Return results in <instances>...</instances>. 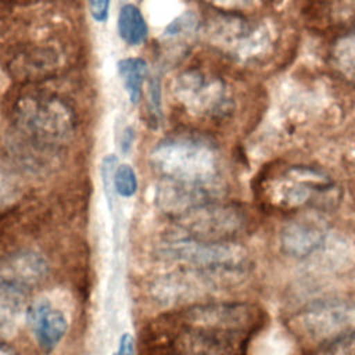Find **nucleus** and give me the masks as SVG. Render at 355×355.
Instances as JSON below:
<instances>
[{
	"label": "nucleus",
	"mask_w": 355,
	"mask_h": 355,
	"mask_svg": "<svg viewBox=\"0 0 355 355\" xmlns=\"http://www.w3.org/2000/svg\"><path fill=\"white\" fill-rule=\"evenodd\" d=\"M265 311L241 301H205L184 308L169 355H247L251 338L263 327Z\"/></svg>",
	"instance_id": "f257e3e1"
},
{
	"label": "nucleus",
	"mask_w": 355,
	"mask_h": 355,
	"mask_svg": "<svg viewBox=\"0 0 355 355\" xmlns=\"http://www.w3.org/2000/svg\"><path fill=\"white\" fill-rule=\"evenodd\" d=\"M161 257L182 266L243 275L248 255L236 243H211L191 239L168 237L159 251Z\"/></svg>",
	"instance_id": "6e6552de"
},
{
	"label": "nucleus",
	"mask_w": 355,
	"mask_h": 355,
	"mask_svg": "<svg viewBox=\"0 0 355 355\" xmlns=\"http://www.w3.org/2000/svg\"><path fill=\"white\" fill-rule=\"evenodd\" d=\"M26 293L0 277V336L10 334L24 315Z\"/></svg>",
	"instance_id": "4468645a"
},
{
	"label": "nucleus",
	"mask_w": 355,
	"mask_h": 355,
	"mask_svg": "<svg viewBox=\"0 0 355 355\" xmlns=\"http://www.w3.org/2000/svg\"><path fill=\"white\" fill-rule=\"evenodd\" d=\"M114 190L119 197L129 198L137 191V178L133 168L128 164L118 165L114 172Z\"/></svg>",
	"instance_id": "6ab92c4d"
},
{
	"label": "nucleus",
	"mask_w": 355,
	"mask_h": 355,
	"mask_svg": "<svg viewBox=\"0 0 355 355\" xmlns=\"http://www.w3.org/2000/svg\"><path fill=\"white\" fill-rule=\"evenodd\" d=\"M118 33L129 46H140L148 33L141 11L135 4H125L118 14Z\"/></svg>",
	"instance_id": "dca6fc26"
},
{
	"label": "nucleus",
	"mask_w": 355,
	"mask_h": 355,
	"mask_svg": "<svg viewBox=\"0 0 355 355\" xmlns=\"http://www.w3.org/2000/svg\"><path fill=\"white\" fill-rule=\"evenodd\" d=\"M47 273L46 261L36 252L21 251L0 261V277L28 293Z\"/></svg>",
	"instance_id": "f8f14e48"
},
{
	"label": "nucleus",
	"mask_w": 355,
	"mask_h": 355,
	"mask_svg": "<svg viewBox=\"0 0 355 355\" xmlns=\"http://www.w3.org/2000/svg\"><path fill=\"white\" fill-rule=\"evenodd\" d=\"M0 1H7V0H0Z\"/></svg>",
	"instance_id": "bb28decb"
},
{
	"label": "nucleus",
	"mask_w": 355,
	"mask_h": 355,
	"mask_svg": "<svg viewBox=\"0 0 355 355\" xmlns=\"http://www.w3.org/2000/svg\"><path fill=\"white\" fill-rule=\"evenodd\" d=\"M239 276L226 272L182 266L175 272L159 276L151 286V294L155 301L165 306L194 305L198 304L197 301L200 298L233 283Z\"/></svg>",
	"instance_id": "1a4fd4ad"
},
{
	"label": "nucleus",
	"mask_w": 355,
	"mask_h": 355,
	"mask_svg": "<svg viewBox=\"0 0 355 355\" xmlns=\"http://www.w3.org/2000/svg\"><path fill=\"white\" fill-rule=\"evenodd\" d=\"M151 164L161 182L200 202L212 201L220 187L222 159L218 148L202 137L178 136L159 143Z\"/></svg>",
	"instance_id": "f03ea898"
},
{
	"label": "nucleus",
	"mask_w": 355,
	"mask_h": 355,
	"mask_svg": "<svg viewBox=\"0 0 355 355\" xmlns=\"http://www.w3.org/2000/svg\"><path fill=\"white\" fill-rule=\"evenodd\" d=\"M112 355H135V341L130 334H123L119 338L118 347Z\"/></svg>",
	"instance_id": "b1692460"
},
{
	"label": "nucleus",
	"mask_w": 355,
	"mask_h": 355,
	"mask_svg": "<svg viewBox=\"0 0 355 355\" xmlns=\"http://www.w3.org/2000/svg\"><path fill=\"white\" fill-rule=\"evenodd\" d=\"M133 139H135V132L130 126H126L123 130H122V137L119 140V146H121V150L122 153H128L132 147V143H133Z\"/></svg>",
	"instance_id": "393cba45"
},
{
	"label": "nucleus",
	"mask_w": 355,
	"mask_h": 355,
	"mask_svg": "<svg viewBox=\"0 0 355 355\" xmlns=\"http://www.w3.org/2000/svg\"><path fill=\"white\" fill-rule=\"evenodd\" d=\"M306 355H355V330L308 349Z\"/></svg>",
	"instance_id": "a211bd4d"
},
{
	"label": "nucleus",
	"mask_w": 355,
	"mask_h": 355,
	"mask_svg": "<svg viewBox=\"0 0 355 355\" xmlns=\"http://www.w3.org/2000/svg\"><path fill=\"white\" fill-rule=\"evenodd\" d=\"M329 58L333 72L355 87V26L333 43Z\"/></svg>",
	"instance_id": "2eb2a0df"
},
{
	"label": "nucleus",
	"mask_w": 355,
	"mask_h": 355,
	"mask_svg": "<svg viewBox=\"0 0 355 355\" xmlns=\"http://www.w3.org/2000/svg\"><path fill=\"white\" fill-rule=\"evenodd\" d=\"M26 319L37 345L44 352H51L68 331L67 316L46 298L37 300L29 305Z\"/></svg>",
	"instance_id": "9b49d317"
},
{
	"label": "nucleus",
	"mask_w": 355,
	"mask_h": 355,
	"mask_svg": "<svg viewBox=\"0 0 355 355\" xmlns=\"http://www.w3.org/2000/svg\"><path fill=\"white\" fill-rule=\"evenodd\" d=\"M0 355H18V352L12 347L0 341Z\"/></svg>",
	"instance_id": "a878e982"
},
{
	"label": "nucleus",
	"mask_w": 355,
	"mask_h": 355,
	"mask_svg": "<svg viewBox=\"0 0 355 355\" xmlns=\"http://www.w3.org/2000/svg\"><path fill=\"white\" fill-rule=\"evenodd\" d=\"M287 329L312 349L355 330V300L324 298L312 301L287 319Z\"/></svg>",
	"instance_id": "423d86ee"
},
{
	"label": "nucleus",
	"mask_w": 355,
	"mask_h": 355,
	"mask_svg": "<svg viewBox=\"0 0 355 355\" xmlns=\"http://www.w3.org/2000/svg\"><path fill=\"white\" fill-rule=\"evenodd\" d=\"M324 240L323 229L315 222H290L280 236L283 250L291 257H306L316 251Z\"/></svg>",
	"instance_id": "ddd939ff"
},
{
	"label": "nucleus",
	"mask_w": 355,
	"mask_h": 355,
	"mask_svg": "<svg viewBox=\"0 0 355 355\" xmlns=\"http://www.w3.org/2000/svg\"><path fill=\"white\" fill-rule=\"evenodd\" d=\"M250 223L248 214L240 205L212 200L175 218L173 230L168 237L236 243L248 232Z\"/></svg>",
	"instance_id": "39448f33"
},
{
	"label": "nucleus",
	"mask_w": 355,
	"mask_h": 355,
	"mask_svg": "<svg viewBox=\"0 0 355 355\" xmlns=\"http://www.w3.org/2000/svg\"><path fill=\"white\" fill-rule=\"evenodd\" d=\"M329 15L331 24H347L355 19V0H331Z\"/></svg>",
	"instance_id": "aec40b11"
},
{
	"label": "nucleus",
	"mask_w": 355,
	"mask_h": 355,
	"mask_svg": "<svg viewBox=\"0 0 355 355\" xmlns=\"http://www.w3.org/2000/svg\"><path fill=\"white\" fill-rule=\"evenodd\" d=\"M17 128L40 148L64 144L75 132L72 110L61 98L50 94H26L14 104Z\"/></svg>",
	"instance_id": "20e7f679"
},
{
	"label": "nucleus",
	"mask_w": 355,
	"mask_h": 355,
	"mask_svg": "<svg viewBox=\"0 0 355 355\" xmlns=\"http://www.w3.org/2000/svg\"><path fill=\"white\" fill-rule=\"evenodd\" d=\"M17 189L14 180L0 169V211L8 208L15 201Z\"/></svg>",
	"instance_id": "412c9836"
},
{
	"label": "nucleus",
	"mask_w": 355,
	"mask_h": 355,
	"mask_svg": "<svg viewBox=\"0 0 355 355\" xmlns=\"http://www.w3.org/2000/svg\"><path fill=\"white\" fill-rule=\"evenodd\" d=\"M175 96L187 112L200 118H223L233 105L226 85L198 69L186 71L178 78Z\"/></svg>",
	"instance_id": "9d476101"
},
{
	"label": "nucleus",
	"mask_w": 355,
	"mask_h": 355,
	"mask_svg": "<svg viewBox=\"0 0 355 355\" xmlns=\"http://www.w3.org/2000/svg\"><path fill=\"white\" fill-rule=\"evenodd\" d=\"M92 18L96 22H105L110 14L111 0H87Z\"/></svg>",
	"instance_id": "5701e85b"
},
{
	"label": "nucleus",
	"mask_w": 355,
	"mask_h": 355,
	"mask_svg": "<svg viewBox=\"0 0 355 355\" xmlns=\"http://www.w3.org/2000/svg\"><path fill=\"white\" fill-rule=\"evenodd\" d=\"M261 191L265 204L277 209L295 211L326 198L333 191V182L316 168L288 166L269 176Z\"/></svg>",
	"instance_id": "0eeeda50"
},
{
	"label": "nucleus",
	"mask_w": 355,
	"mask_h": 355,
	"mask_svg": "<svg viewBox=\"0 0 355 355\" xmlns=\"http://www.w3.org/2000/svg\"><path fill=\"white\" fill-rule=\"evenodd\" d=\"M116 68L130 103L136 104L141 97L143 83L147 76V62L143 58L129 57L121 60Z\"/></svg>",
	"instance_id": "f3484780"
},
{
	"label": "nucleus",
	"mask_w": 355,
	"mask_h": 355,
	"mask_svg": "<svg viewBox=\"0 0 355 355\" xmlns=\"http://www.w3.org/2000/svg\"><path fill=\"white\" fill-rule=\"evenodd\" d=\"M61 25L29 22L0 36V58L7 73L19 82L49 79L67 67L69 55Z\"/></svg>",
	"instance_id": "7ed1b4c3"
},
{
	"label": "nucleus",
	"mask_w": 355,
	"mask_h": 355,
	"mask_svg": "<svg viewBox=\"0 0 355 355\" xmlns=\"http://www.w3.org/2000/svg\"><path fill=\"white\" fill-rule=\"evenodd\" d=\"M148 114L154 123H159L161 119V89L157 79L150 83L148 90Z\"/></svg>",
	"instance_id": "4be33fe9"
}]
</instances>
